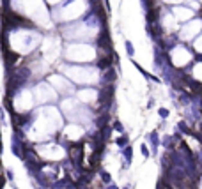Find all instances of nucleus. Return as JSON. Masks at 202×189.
Segmentation results:
<instances>
[{
	"instance_id": "obj_5",
	"label": "nucleus",
	"mask_w": 202,
	"mask_h": 189,
	"mask_svg": "<svg viewBox=\"0 0 202 189\" xmlns=\"http://www.w3.org/2000/svg\"><path fill=\"white\" fill-rule=\"evenodd\" d=\"M124 46H126V53H128V57L133 58V55H135V48H133L131 41H126V42H124Z\"/></svg>"
},
{
	"instance_id": "obj_3",
	"label": "nucleus",
	"mask_w": 202,
	"mask_h": 189,
	"mask_svg": "<svg viewBox=\"0 0 202 189\" xmlns=\"http://www.w3.org/2000/svg\"><path fill=\"white\" fill-rule=\"evenodd\" d=\"M172 14L176 16V19L179 21H188V19L193 18V11L190 9V5H184V4H177L174 9H172Z\"/></svg>"
},
{
	"instance_id": "obj_2",
	"label": "nucleus",
	"mask_w": 202,
	"mask_h": 189,
	"mask_svg": "<svg viewBox=\"0 0 202 189\" xmlns=\"http://www.w3.org/2000/svg\"><path fill=\"white\" fill-rule=\"evenodd\" d=\"M202 28V19H190V23H186L181 28V39L188 41V39H193Z\"/></svg>"
},
{
	"instance_id": "obj_6",
	"label": "nucleus",
	"mask_w": 202,
	"mask_h": 189,
	"mask_svg": "<svg viewBox=\"0 0 202 189\" xmlns=\"http://www.w3.org/2000/svg\"><path fill=\"white\" fill-rule=\"evenodd\" d=\"M114 129H115L117 132H124V127H122V124L119 122V120H115V122H114Z\"/></svg>"
},
{
	"instance_id": "obj_1",
	"label": "nucleus",
	"mask_w": 202,
	"mask_h": 189,
	"mask_svg": "<svg viewBox=\"0 0 202 189\" xmlns=\"http://www.w3.org/2000/svg\"><path fill=\"white\" fill-rule=\"evenodd\" d=\"M170 58H172V62H174L177 67H181V65H186L188 62H192V53H190V50H188L186 46L177 44V46L170 51Z\"/></svg>"
},
{
	"instance_id": "obj_8",
	"label": "nucleus",
	"mask_w": 202,
	"mask_h": 189,
	"mask_svg": "<svg viewBox=\"0 0 202 189\" xmlns=\"http://www.w3.org/2000/svg\"><path fill=\"white\" fill-rule=\"evenodd\" d=\"M124 157H126V161H128V163L131 161V147H126V150H124Z\"/></svg>"
},
{
	"instance_id": "obj_7",
	"label": "nucleus",
	"mask_w": 202,
	"mask_h": 189,
	"mask_svg": "<svg viewBox=\"0 0 202 189\" xmlns=\"http://www.w3.org/2000/svg\"><path fill=\"white\" fill-rule=\"evenodd\" d=\"M126 143H128V136H121V138L117 140V145H119V147H126Z\"/></svg>"
},
{
	"instance_id": "obj_10",
	"label": "nucleus",
	"mask_w": 202,
	"mask_h": 189,
	"mask_svg": "<svg viewBox=\"0 0 202 189\" xmlns=\"http://www.w3.org/2000/svg\"><path fill=\"white\" fill-rule=\"evenodd\" d=\"M195 50H197V51H202V36H199L197 42H195Z\"/></svg>"
},
{
	"instance_id": "obj_4",
	"label": "nucleus",
	"mask_w": 202,
	"mask_h": 189,
	"mask_svg": "<svg viewBox=\"0 0 202 189\" xmlns=\"http://www.w3.org/2000/svg\"><path fill=\"white\" fill-rule=\"evenodd\" d=\"M50 81L53 85H59V90L64 92V94H71L73 92V85L69 81H66L64 78H61V76H50Z\"/></svg>"
},
{
	"instance_id": "obj_12",
	"label": "nucleus",
	"mask_w": 202,
	"mask_h": 189,
	"mask_svg": "<svg viewBox=\"0 0 202 189\" xmlns=\"http://www.w3.org/2000/svg\"><path fill=\"white\" fill-rule=\"evenodd\" d=\"M101 179H103L105 182H110V175H108L106 171H103V175H101Z\"/></svg>"
},
{
	"instance_id": "obj_11",
	"label": "nucleus",
	"mask_w": 202,
	"mask_h": 189,
	"mask_svg": "<svg viewBox=\"0 0 202 189\" xmlns=\"http://www.w3.org/2000/svg\"><path fill=\"white\" fill-rule=\"evenodd\" d=\"M142 154H144V157H149V149L145 145H142Z\"/></svg>"
},
{
	"instance_id": "obj_9",
	"label": "nucleus",
	"mask_w": 202,
	"mask_h": 189,
	"mask_svg": "<svg viewBox=\"0 0 202 189\" xmlns=\"http://www.w3.org/2000/svg\"><path fill=\"white\" fill-rule=\"evenodd\" d=\"M158 113H160L162 118H167V117H168V110H167V108H160V110H158Z\"/></svg>"
}]
</instances>
